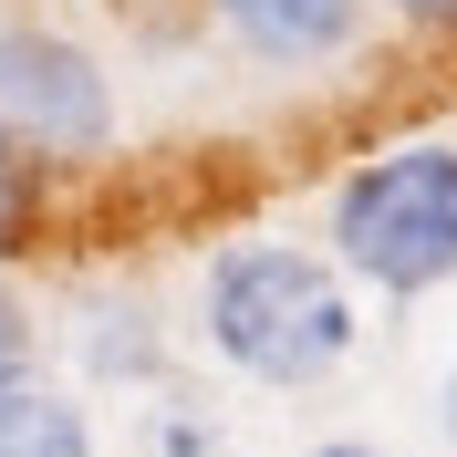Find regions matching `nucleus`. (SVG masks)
Here are the masks:
<instances>
[{
  "instance_id": "nucleus-1",
  "label": "nucleus",
  "mask_w": 457,
  "mask_h": 457,
  "mask_svg": "<svg viewBox=\"0 0 457 457\" xmlns=\"http://www.w3.org/2000/svg\"><path fill=\"white\" fill-rule=\"evenodd\" d=\"M219 364L260 374V385H322V374L353 353V291L322 250H291V239H239L208 270L198 302Z\"/></svg>"
},
{
  "instance_id": "nucleus-2",
  "label": "nucleus",
  "mask_w": 457,
  "mask_h": 457,
  "mask_svg": "<svg viewBox=\"0 0 457 457\" xmlns=\"http://www.w3.org/2000/svg\"><path fill=\"white\" fill-rule=\"evenodd\" d=\"M333 270L427 302L457 281V145H395L333 187Z\"/></svg>"
},
{
  "instance_id": "nucleus-3",
  "label": "nucleus",
  "mask_w": 457,
  "mask_h": 457,
  "mask_svg": "<svg viewBox=\"0 0 457 457\" xmlns=\"http://www.w3.org/2000/svg\"><path fill=\"white\" fill-rule=\"evenodd\" d=\"M104 125H114V94H104L84 42H62V31H0V136L62 156V145H104Z\"/></svg>"
},
{
  "instance_id": "nucleus-4",
  "label": "nucleus",
  "mask_w": 457,
  "mask_h": 457,
  "mask_svg": "<svg viewBox=\"0 0 457 457\" xmlns=\"http://www.w3.org/2000/svg\"><path fill=\"white\" fill-rule=\"evenodd\" d=\"M260 62H333L364 31V0H208Z\"/></svg>"
},
{
  "instance_id": "nucleus-5",
  "label": "nucleus",
  "mask_w": 457,
  "mask_h": 457,
  "mask_svg": "<svg viewBox=\"0 0 457 457\" xmlns=\"http://www.w3.org/2000/svg\"><path fill=\"white\" fill-rule=\"evenodd\" d=\"M0 457H94L84 405H62L53 385H0Z\"/></svg>"
},
{
  "instance_id": "nucleus-6",
  "label": "nucleus",
  "mask_w": 457,
  "mask_h": 457,
  "mask_svg": "<svg viewBox=\"0 0 457 457\" xmlns=\"http://www.w3.org/2000/svg\"><path fill=\"white\" fill-rule=\"evenodd\" d=\"M42 198H53V156L21 136H0V250H21L42 228Z\"/></svg>"
},
{
  "instance_id": "nucleus-7",
  "label": "nucleus",
  "mask_w": 457,
  "mask_h": 457,
  "mask_svg": "<svg viewBox=\"0 0 457 457\" xmlns=\"http://www.w3.org/2000/svg\"><path fill=\"white\" fill-rule=\"evenodd\" d=\"M0 385H31V312L0 291Z\"/></svg>"
},
{
  "instance_id": "nucleus-8",
  "label": "nucleus",
  "mask_w": 457,
  "mask_h": 457,
  "mask_svg": "<svg viewBox=\"0 0 457 457\" xmlns=\"http://www.w3.org/2000/svg\"><path fill=\"white\" fill-rule=\"evenodd\" d=\"M395 11H405L416 31H457V0H395Z\"/></svg>"
},
{
  "instance_id": "nucleus-9",
  "label": "nucleus",
  "mask_w": 457,
  "mask_h": 457,
  "mask_svg": "<svg viewBox=\"0 0 457 457\" xmlns=\"http://www.w3.org/2000/svg\"><path fill=\"white\" fill-rule=\"evenodd\" d=\"M312 457H385V447H353V436H343V447H312Z\"/></svg>"
},
{
  "instance_id": "nucleus-10",
  "label": "nucleus",
  "mask_w": 457,
  "mask_h": 457,
  "mask_svg": "<svg viewBox=\"0 0 457 457\" xmlns=\"http://www.w3.org/2000/svg\"><path fill=\"white\" fill-rule=\"evenodd\" d=\"M447 436H457V374H447Z\"/></svg>"
}]
</instances>
